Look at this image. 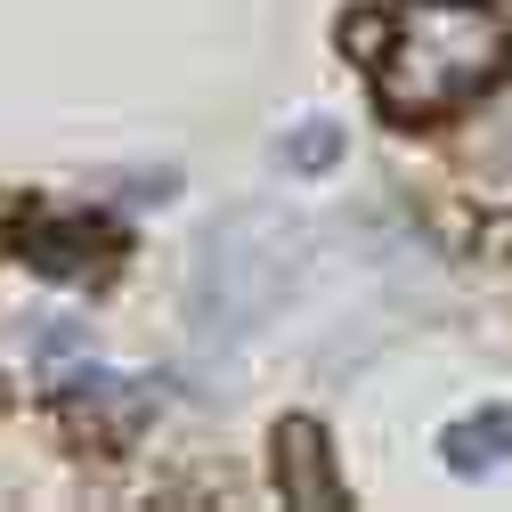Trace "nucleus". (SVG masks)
<instances>
[{"label": "nucleus", "mask_w": 512, "mask_h": 512, "mask_svg": "<svg viewBox=\"0 0 512 512\" xmlns=\"http://www.w3.org/2000/svg\"><path fill=\"white\" fill-rule=\"evenodd\" d=\"M342 49L366 57L391 122H431L504 82L512 9H496V0H391V9L342 17Z\"/></svg>", "instance_id": "f257e3e1"}, {"label": "nucleus", "mask_w": 512, "mask_h": 512, "mask_svg": "<svg viewBox=\"0 0 512 512\" xmlns=\"http://www.w3.org/2000/svg\"><path fill=\"white\" fill-rule=\"evenodd\" d=\"M309 261V228L285 204H236L204 228L196 269H187V309L204 342H244L285 309L293 277Z\"/></svg>", "instance_id": "f03ea898"}, {"label": "nucleus", "mask_w": 512, "mask_h": 512, "mask_svg": "<svg viewBox=\"0 0 512 512\" xmlns=\"http://www.w3.org/2000/svg\"><path fill=\"white\" fill-rule=\"evenodd\" d=\"M155 391L131 374H106V366H74V382L57 391V415H66L74 447H98V456H114V447H131L139 423H147Z\"/></svg>", "instance_id": "7ed1b4c3"}, {"label": "nucleus", "mask_w": 512, "mask_h": 512, "mask_svg": "<svg viewBox=\"0 0 512 512\" xmlns=\"http://www.w3.org/2000/svg\"><path fill=\"white\" fill-rule=\"evenodd\" d=\"M269 472H277L285 504H301V512H334V504H342V472H334V439L317 431L309 415H285V423L269 431Z\"/></svg>", "instance_id": "20e7f679"}, {"label": "nucleus", "mask_w": 512, "mask_h": 512, "mask_svg": "<svg viewBox=\"0 0 512 512\" xmlns=\"http://www.w3.org/2000/svg\"><path fill=\"white\" fill-rule=\"evenodd\" d=\"M9 252H25V261L49 269V277H106L122 261V236L106 220H33L25 212V228L9 236Z\"/></svg>", "instance_id": "39448f33"}, {"label": "nucleus", "mask_w": 512, "mask_h": 512, "mask_svg": "<svg viewBox=\"0 0 512 512\" xmlns=\"http://www.w3.org/2000/svg\"><path fill=\"white\" fill-rule=\"evenodd\" d=\"M439 456H447V472H464V480L496 472V464L512 456V415H504V407H488V415H464V423H447Z\"/></svg>", "instance_id": "423d86ee"}, {"label": "nucleus", "mask_w": 512, "mask_h": 512, "mask_svg": "<svg viewBox=\"0 0 512 512\" xmlns=\"http://www.w3.org/2000/svg\"><path fill=\"white\" fill-rule=\"evenodd\" d=\"M334 155H342V122L334 114H309L301 131L285 139V171H326Z\"/></svg>", "instance_id": "0eeeda50"}, {"label": "nucleus", "mask_w": 512, "mask_h": 512, "mask_svg": "<svg viewBox=\"0 0 512 512\" xmlns=\"http://www.w3.org/2000/svg\"><path fill=\"white\" fill-rule=\"evenodd\" d=\"M480 236H488L496 261H512V220H480Z\"/></svg>", "instance_id": "6e6552de"}, {"label": "nucleus", "mask_w": 512, "mask_h": 512, "mask_svg": "<svg viewBox=\"0 0 512 512\" xmlns=\"http://www.w3.org/2000/svg\"><path fill=\"white\" fill-rule=\"evenodd\" d=\"M17 228H25V196H0V244H9Z\"/></svg>", "instance_id": "1a4fd4ad"}]
</instances>
